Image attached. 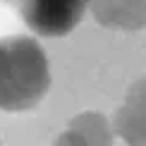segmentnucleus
<instances>
[{"label": "nucleus", "mask_w": 146, "mask_h": 146, "mask_svg": "<svg viewBox=\"0 0 146 146\" xmlns=\"http://www.w3.org/2000/svg\"><path fill=\"white\" fill-rule=\"evenodd\" d=\"M50 89L46 50L31 36L0 38V110H34Z\"/></svg>", "instance_id": "1"}, {"label": "nucleus", "mask_w": 146, "mask_h": 146, "mask_svg": "<svg viewBox=\"0 0 146 146\" xmlns=\"http://www.w3.org/2000/svg\"><path fill=\"white\" fill-rule=\"evenodd\" d=\"M91 0H22V17L41 36L60 38L79 27Z\"/></svg>", "instance_id": "2"}, {"label": "nucleus", "mask_w": 146, "mask_h": 146, "mask_svg": "<svg viewBox=\"0 0 146 146\" xmlns=\"http://www.w3.org/2000/svg\"><path fill=\"white\" fill-rule=\"evenodd\" d=\"M89 7L106 29L139 31L146 24V0H91Z\"/></svg>", "instance_id": "3"}, {"label": "nucleus", "mask_w": 146, "mask_h": 146, "mask_svg": "<svg viewBox=\"0 0 146 146\" xmlns=\"http://www.w3.org/2000/svg\"><path fill=\"white\" fill-rule=\"evenodd\" d=\"M146 115H144V79H139L129 89L125 103L117 108L113 120V132L120 134L129 146L146 144Z\"/></svg>", "instance_id": "4"}, {"label": "nucleus", "mask_w": 146, "mask_h": 146, "mask_svg": "<svg viewBox=\"0 0 146 146\" xmlns=\"http://www.w3.org/2000/svg\"><path fill=\"white\" fill-rule=\"evenodd\" d=\"M70 127L77 129L91 146H110L113 144V127L108 122V117L101 113L86 110V113L77 115V117H72Z\"/></svg>", "instance_id": "5"}, {"label": "nucleus", "mask_w": 146, "mask_h": 146, "mask_svg": "<svg viewBox=\"0 0 146 146\" xmlns=\"http://www.w3.org/2000/svg\"><path fill=\"white\" fill-rule=\"evenodd\" d=\"M53 146H91L86 139H84L82 134H79L77 129H72V127H67V129L62 132L58 139H55V144Z\"/></svg>", "instance_id": "6"}]
</instances>
